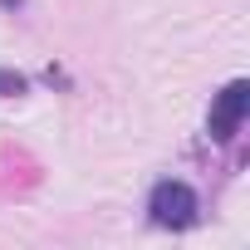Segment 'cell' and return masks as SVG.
I'll list each match as a JSON object with an SVG mask.
<instances>
[{"label":"cell","mask_w":250,"mask_h":250,"mask_svg":"<svg viewBox=\"0 0 250 250\" xmlns=\"http://www.w3.org/2000/svg\"><path fill=\"white\" fill-rule=\"evenodd\" d=\"M0 5H5V10H20V5H25V0H0Z\"/></svg>","instance_id":"cell-4"},{"label":"cell","mask_w":250,"mask_h":250,"mask_svg":"<svg viewBox=\"0 0 250 250\" xmlns=\"http://www.w3.org/2000/svg\"><path fill=\"white\" fill-rule=\"evenodd\" d=\"M147 211H152V221H157V226L182 230V226H191V221H196V191H191L187 182H157V187H152V196H147Z\"/></svg>","instance_id":"cell-1"},{"label":"cell","mask_w":250,"mask_h":250,"mask_svg":"<svg viewBox=\"0 0 250 250\" xmlns=\"http://www.w3.org/2000/svg\"><path fill=\"white\" fill-rule=\"evenodd\" d=\"M245 108H250V83H245V79H235V83H226V88L216 93V103H211V123H206L216 143H230V138L240 133Z\"/></svg>","instance_id":"cell-2"},{"label":"cell","mask_w":250,"mask_h":250,"mask_svg":"<svg viewBox=\"0 0 250 250\" xmlns=\"http://www.w3.org/2000/svg\"><path fill=\"white\" fill-rule=\"evenodd\" d=\"M0 88H5V93H25V79L20 74H0Z\"/></svg>","instance_id":"cell-3"}]
</instances>
